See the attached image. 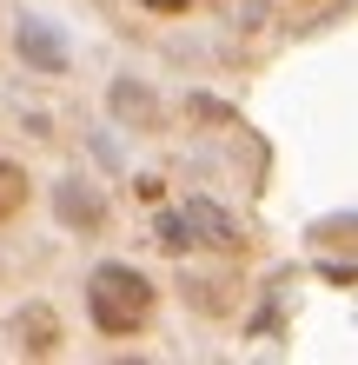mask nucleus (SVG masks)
I'll return each instance as SVG.
<instances>
[{"instance_id":"6e6552de","label":"nucleus","mask_w":358,"mask_h":365,"mask_svg":"<svg viewBox=\"0 0 358 365\" xmlns=\"http://www.w3.org/2000/svg\"><path fill=\"white\" fill-rule=\"evenodd\" d=\"M139 7H146V14H159V20H179V14H193L199 0H139Z\"/></svg>"},{"instance_id":"f03ea898","label":"nucleus","mask_w":358,"mask_h":365,"mask_svg":"<svg viewBox=\"0 0 358 365\" xmlns=\"http://www.w3.org/2000/svg\"><path fill=\"white\" fill-rule=\"evenodd\" d=\"M53 220H60V232L107 240V232H113V200L100 186H87V180H60L53 186Z\"/></svg>"},{"instance_id":"20e7f679","label":"nucleus","mask_w":358,"mask_h":365,"mask_svg":"<svg viewBox=\"0 0 358 365\" xmlns=\"http://www.w3.org/2000/svg\"><path fill=\"white\" fill-rule=\"evenodd\" d=\"M113 113H120V126H133V133H153L159 126V100H153V87H139V80H113Z\"/></svg>"},{"instance_id":"f257e3e1","label":"nucleus","mask_w":358,"mask_h":365,"mask_svg":"<svg viewBox=\"0 0 358 365\" xmlns=\"http://www.w3.org/2000/svg\"><path fill=\"white\" fill-rule=\"evenodd\" d=\"M159 312V286L139 266H93L87 272V319L100 339H139Z\"/></svg>"},{"instance_id":"423d86ee","label":"nucleus","mask_w":358,"mask_h":365,"mask_svg":"<svg viewBox=\"0 0 358 365\" xmlns=\"http://www.w3.org/2000/svg\"><path fill=\"white\" fill-rule=\"evenodd\" d=\"M312 246H332V252H345V246H352V220H345V212L319 220V226H312Z\"/></svg>"},{"instance_id":"7ed1b4c3","label":"nucleus","mask_w":358,"mask_h":365,"mask_svg":"<svg viewBox=\"0 0 358 365\" xmlns=\"http://www.w3.org/2000/svg\"><path fill=\"white\" fill-rule=\"evenodd\" d=\"M7 339L20 359H53L60 346H67V326H60V312L47 306V299H27L14 319H7Z\"/></svg>"},{"instance_id":"0eeeda50","label":"nucleus","mask_w":358,"mask_h":365,"mask_svg":"<svg viewBox=\"0 0 358 365\" xmlns=\"http://www.w3.org/2000/svg\"><path fill=\"white\" fill-rule=\"evenodd\" d=\"M133 200H139V206H159V200H166V180H159V173H139V180H133Z\"/></svg>"},{"instance_id":"1a4fd4ad","label":"nucleus","mask_w":358,"mask_h":365,"mask_svg":"<svg viewBox=\"0 0 358 365\" xmlns=\"http://www.w3.org/2000/svg\"><path fill=\"white\" fill-rule=\"evenodd\" d=\"M299 7H312V0H299Z\"/></svg>"},{"instance_id":"39448f33","label":"nucleus","mask_w":358,"mask_h":365,"mask_svg":"<svg viewBox=\"0 0 358 365\" xmlns=\"http://www.w3.org/2000/svg\"><path fill=\"white\" fill-rule=\"evenodd\" d=\"M27 206H33V173H27L20 160L0 153V226H14Z\"/></svg>"}]
</instances>
